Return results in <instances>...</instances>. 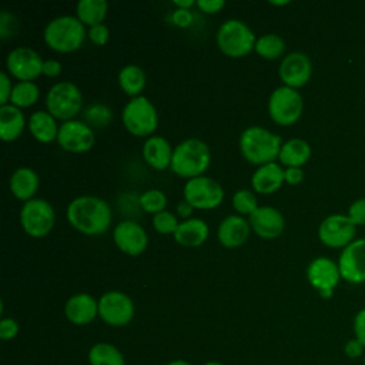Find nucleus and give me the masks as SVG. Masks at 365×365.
Listing matches in <instances>:
<instances>
[{
    "label": "nucleus",
    "mask_w": 365,
    "mask_h": 365,
    "mask_svg": "<svg viewBox=\"0 0 365 365\" xmlns=\"http://www.w3.org/2000/svg\"><path fill=\"white\" fill-rule=\"evenodd\" d=\"M304 180V171L299 167L285 168V182L289 185H297Z\"/></svg>",
    "instance_id": "nucleus-47"
},
{
    "label": "nucleus",
    "mask_w": 365,
    "mask_h": 365,
    "mask_svg": "<svg viewBox=\"0 0 365 365\" xmlns=\"http://www.w3.org/2000/svg\"><path fill=\"white\" fill-rule=\"evenodd\" d=\"M87 36H88V38L91 40L93 44L104 46L108 41L110 30H108V27L104 23H100V24L91 26L88 29V31H87Z\"/></svg>",
    "instance_id": "nucleus-39"
},
{
    "label": "nucleus",
    "mask_w": 365,
    "mask_h": 365,
    "mask_svg": "<svg viewBox=\"0 0 365 365\" xmlns=\"http://www.w3.org/2000/svg\"><path fill=\"white\" fill-rule=\"evenodd\" d=\"M356 225L345 214H331L318 228L321 242L329 248H345L355 240Z\"/></svg>",
    "instance_id": "nucleus-11"
},
{
    "label": "nucleus",
    "mask_w": 365,
    "mask_h": 365,
    "mask_svg": "<svg viewBox=\"0 0 365 365\" xmlns=\"http://www.w3.org/2000/svg\"><path fill=\"white\" fill-rule=\"evenodd\" d=\"M232 207L240 215H251L259 205L251 190H238L232 195Z\"/></svg>",
    "instance_id": "nucleus-36"
},
{
    "label": "nucleus",
    "mask_w": 365,
    "mask_h": 365,
    "mask_svg": "<svg viewBox=\"0 0 365 365\" xmlns=\"http://www.w3.org/2000/svg\"><path fill=\"white\" fill-rule=\"evenodd\" d=\"M171 20L178 27H188L191 24V21H192V13L190 10L177 9V10L173 11Z\"/></svg>",
    "instance_id": "nucleus-46"
},
{
    "label": "nucleus",
    "mask_w": 365,
    "mask_h": 365,
    "mask_svg": "<svg viewBox=\"0 0 365 365\" xmlns=\"http://www.w3.org/2000/svg\"><path fill=\"white\" fill-rule=\"evenodd\" d=\"M40 96V90L34 81H19L13 86L10 104L19 108L31 107Z\"/></svg>",
    "instance_id": "nucleus-33"
},
{
    "label": "nucleus",
    "mask_w": 365,
    "mask_h": 365,
    "mask_svg": "<svg viewBox=\"0 0 365 365\" xmlns=\"http://www.w3.org/2000/svg\"><path fill=\"white\" fill-rule=\"evenodd\" d=\"M211 163V153L205 141L200 138H185L174 147L170 168L182 178L204 175Z\"/></svg>",
    "instance_id": "nucleus-3"
},
{
    "label": "nucleus",
    "mask_w": 365,
    "mask_h": 365,
    "mask_svg": "<svg viewBox=\"0 0 365 365\" xmlns=\"http://www.w3.org/2000/svg\"><path fill=\"white\" fill-rule=\"evenodd\" d=\"M195 6L202 13L214 14V13H218L225 6V1L224 0H197Z\"/></svg>",
    "instance_id": "nucleus-45"
},
{
    "label": "nucleus",
    "mask_w": 365,
    "mask_h": 365,
    "mask_svg": "<svg viewBox=\"0 0 365 365\" xmlns=\"http://www.w3.org/2000/svg\"><path fill=\"white\" fill-rule=\"evenodd\" d=\"M83 96L71 81H58L50 87L46 96V110L61 121L73 120L81 110Z\"/></svg>",
    "instance_id": "nucleus-7"
},
{
    "label": "nucleus",
    "mask_w": 365,
    "mask_h": 365,
    "mask_svg": "<svg viewBox=\"0 0 365 365\" xmlns=\"http://www.w3.org/2000/svg\"><path fill=\"white\" fill-rule=\"evenodd\" d=\"M90 365H125L123 352L113 344L97 342L88 351Z\"/></svg>",
    "instance_id": "nucleus-31"
},
{
    "label": "nucleus",
    "mask_w": 365,
    "mask_h": 365,
    "mask_svg": "<svg viewBox=\"0 0 365 365\" xmlns=\"http://www.w3.org/2000/svg\"><path fill=\"white\" fill-rule=\"evenodd\" d=\"M204 365H222L221 362H217V361H210V362H205Z\"/></svg>",
    "instance_id": "nucleus-53"
},
{
    "label": "nucleus",
    "mask_w": 365,
    "mask_h": 365,
    "mask_svg": "<svg viewBox=\"0 0 365 365\" xmlns=\"http://www.w3.org/2000/svg\"><path fill=\"white\" fill-rule=\"evenodd\" d=\"M113 120L111 108L104 103H93L83 110V121L90 127H106Z\"/></svg>",
    "instance_id": "nucleus-34"
},
{
    "label": "nucleus",
    "mask_w": 365,
    "mask_h": 365,
    "mask_svg": "<svg viewBox=\"0 0 365 365\" xmlns=\"http://www.w3.org/2000/svg\"><path fill=\"white\" fill-rule=\"evenodd\" d=\"M138 204L140 207L150 214H158L161 211L165 210L167 205V195L157 188H151L144 191L140 197H138Z\"/></svg>",
    "instance_id": "nucleus-35"
},
{
    "label": "nucleus",
    "mask_w": 365,
    "mask_h": 365,
    "mask_svg": "<svg viewBox=\"0 0 365 365\" xmlns=\"http://www.w3.org/2000/svg\"><path fill=\"white\" fill-rule=\"evenodd\" d=\"M27 127L31 135L37 141L43 144H48L57 140L60 125L57 124V120L47 110H37L29 117Z\"/></svg>",
    "instance_id": "nucleus-27"
},
{
    "label": "nucleus",
    "mask_w": 365,
    "mask_h": 365,
    "mask_svg": "<svg viewBox=\"0 0 365 365\" xmlns=\"http://www.w3.org/2000/svg\"><path fill=\"white\" fill-rule=\"evenodd\" d=\"M240 151L242 157L255 165L274 163L278 158L282 140L278 134L259 125L247 127L240 135Z\"/></svg>",
    "instance_id": "nucleus-2"
},
{
    "label": "nucleus",
    "mask_w": 365,
    "mask_h": 365,
    "mask_svg": "<svg viewBox=\"0 0 365 365\" xmlns=\"http://www.w3.org/2000/svg\"><path fill=\"white\" fill-rule=\"evenodd\" d=\"M145 73L137 64H127L118 71V84L127 96H131V98L140 96L145 87Z\"/></svg>",
    "instance_id": "nucleus-29"
},
{
    "label": "nucleus",
    "mask_w": 365,
    "mask_h": 365,
    "mask_svg": "<svg viewBox=\"0 0 365 365\" xmlns=\"http://www.w3.org/2000/svg\"><path fill=\"white\" fill-rule=\"evenodd\" d=\"M192 207L187 202V201H181L178 205H177V212H178V215L180 217H182V218H188L191 214H192Z\"/></svg>",
    "instance_id": "nucleus-49"
},
{
    "label": "nucleus",
    "mask_w": 365,
    "mask_h": 365,
    "mask_svg": "<svg viewBox=\"0 0 365 365\" xmlns=\"http://www.w3.org/2000/svg\"><path fill=\"white\" fill-rule=\"evenodd\" d=\"M167 365H191V364H190V362H187V361H184V359H175V361L168 362Z\"/></svg>",
    "instance_id": "nucleus-51"
},
{
    "label": "nucleus",
    "mask_w": 365,
    "mask_h": 365,
    "mask_svg": "<svg viewBox=\"0 0 365 365\" xmlns=\"http://www.w3.org/2000/svg\"><path fill=\"white\" fill-rule=\"evenodd\" d=\"M56 222L53 205L44 198H33L23 204L20 210V224L30 237L40 238L47 235Z\"/></svg>",
    "instance_id": "nucleus-9"
},
{
    "label": "nucleus",
    "mask_w": 365,
    "mask_h": 365,
    "mask_svg": "<svg viewBox=\"0 0 365 365\" xmlns=\"http://www.w3.org/2000/svg\"><path fill=\"white\" fill-rule=\"evenodd\" d=\"M17 29H19L17 19L13 14H10L7 10H3L0 13V37L3 40L13 37Z\"/></svg>",
    "instance_id": "nucleus-38"
},
{
    "label": "nucleus",
    "mask_w": 365,
    "mask_h": 365,
    "mask_svg": "<svg viewBox=\"0 0 365 365\" xmlns=\"http://www.w3.org/2000/svg\"><path fill=\"white\" fill-rule=\"evenodd\" d=\"M44 60L30 47H16L6 57L9 74L20 81H33L43 74Z\"/></svg>",
    "instance_id": "nucleus-14"
},
{
    "label": "nucleus",
    "mask_w": 365,
    "mask_h": 365,
    "mask_svg": "<svg viewBox=\"0 0 365 365\" xmlns=\"http://www.w3.org/2000/svg\"><path fill=\"white\" fill-rule=\"evenodd\" d=\"M66 318L74 325H87L98 315V301L90 294L80 292L71 295L64 305Z\"/></svg>",
    "instance_id": "nucleus-20"
},
{
    "label": "nucleus",
    "mask_w": 365,
    "mask_h": 365,
    "mask_svg": "<svg viewBox=\"0 0 365 365\" xmlns=\"http://www.w3.org/2000/svg\"><path fill=\"white\" fill-rule=\"evenodd\" d=\"M250 221L240 214L227 215L218 225L217 237L225 248H237L242 245L250 235Z\"/></svg>",
    "instance_id": "nucleus-21"
},
{
    "label": "nucleus",
    "mask_w": 365,
    "mask_h": 365,
    "mask_svg": "<svg viewBox=\"0 0 365 365\" xmlns=\"http://www.w3.org/2000/svg\"><path fill=\"white\" fill-rule=\"evenodd\" d=\"M61 73V64L60 61L54 60V58H48L44 60L43 64V74L47 77H57Z\"/></svg>",
    "instance_id": "nucleus-48"
},
{
    "label": "nucleus",
    "mask_w": 365,
    "mask_h": 365,
    "mask_svg": "<svg viewBox=\"0 0 365 365\" xmlns=\"http://www.w3.org/2000/svg\"><path fill=\"white\" fill-rule=\"evenodd\" d=\"M98 317L111 327H124L134 317V304L127 294L108 291L98 299Z\"/></svg>",
    "instance_id": "nucleus-12"
},
{
    "label": "nucleus",
    "mask_w": 365,
    "mask_h": 365,
    "mask_svg": "<svg viewBox=\"0 0 365 365\" xmlns=\"http://www.w3.org/2000/svg\"><path fill=\"white\" fill-rule=\"evenodd\" d=\"M19 334V324L13 318H3L0 321V338L3 341L13 339Z\"/></svg>",
    "instance_id": "nucleus-43"
},
{
    "label": "nucleus",
    "mask_w": 365,
    "mask_h": 365,
    "mask_svg": "<svg viewBox=\"0 0 365 365\" xmlns=\"http://www.w3.org/2000/svg\"><path fill=\"white\" fill-rule=\"evenodd\" d=\"M108 3L106 0H80L76 4V17L86 26L103 23L107 16Z\"/></svg>",
    "instance_id": "nucleus-30"
},
{
    "label": "nucleus",
    "mask_w": 365,
    "mask_h": 365,
    "mask_svg": "<svg viewBox=\"0 0 365 365\" xmlns=\"http://www.w3.org/2000/svg\"><path fill=\"white\" fill-rule=\"evenodd\" d=\"M121 120L130 134L151 137L158 124V114L154 104L147 97L137 96L124 106Z\"/></svg>",
    "instance_id": "nucleus-6"
},
{
    "label": "nucleus",
    "mask_w": 365,
    "mask_h": 365,
    "mask_svg": "<svg viewBox=\"0 0 365 365\" xmlns=\"http://www.w3.org/2000/svg\"><path fill=\"white\" fill-rule=\"evenodd\" d=\"M285 181V170L277 163L259 165L251 175V185L258 194H272Z\"/></svg>",
    "instance_id": "nucleus-23"
},
{
    "label": "nucleus",
    "mask_w": 365,
    "mask_h": 365,
    "mask_svg": "<svg viewBox=\"0 0 365 365\" xmlns=\"http://www.w3.org/2000/svg\"><path fill=\"white\" fill-rule=\"evenodd\" d=\"M312 74V63L311 58L302 51H292L282 57L278 76L284 86L291 88H299L305 86Z\"/></svg>",
    "instance_id": "nucleus-17"
},
{
    "label": "nucleus",
    "mask_w": 365,
    "mask_h": 365,
    "mask_svg": "<svg viewBox=\"0 0 365 365\" xmlns=\"http://www.w3.org/2000/svg\"><path fill=\"white\" fill-rule=\"evenodd\" d=\"M251 230L261 238L274 240L279 237L285 228V220L281 211L271 205L258 207L248 217Z\"/></svg>",
    "instance_id": "nucleus-19"
},
{
    "label": "nucleus",
    "mask_w": 365,
    "mask_h": 365,
    "mask_svg": "<svg viewBox=\"0 0 365 365\" xmlns=\"http://www.w3.org/2000/svg\"><path fill=\"white\" fill-rule=\"evenodd\" d=\"M13 91V86L10 81V77L6 71L0 73V104H9L10 101V96Z\"/></svg>",
    "instance_id": "nucleus-44"
},
{
    "label": "nucleus",
    "mask_w": 365,
    "mask_h": 365,
    "mask_svg": "<svg viewBox=\"0 0 365 365\" xmlns=\"http://www.w3.org/2000/svg\"><path fill=\"white\" fill-rule=\"evenodd\" d=\"M38 175L30 167H19L16 168L9 180V187L11 194L20 201H29L36 198L34 194L38 190Z\"/></svg>",
    "instance_id": "nucleus-24"
},
{
    "label": "nucleus",
    "mask_w": 365,
    "mask_h": 365,
    "mask_svg": "<svg viewBox=\"0 0 365 365\" xmlns=\"http://www.w3.org/2000/svg\"><path fill=\"white\" fill-rule=\"evenodd\" d=\"M344 355L352 361L364 358L365 355V346L356 339V338H351L344 344Z\"/></svg>",
    "instance_id": "nucleus-41"
},
{
    "label": "nucleus",
    "mask_w": 365,
    "mask_h": 365,
    "mask_svg": "<svg viewBox=\"0 0 365 365\" xmlns=\"http://www.w3.org/2000/svg\"><path fill=\"white\" fill-rule=\"evenodd\" d=\"M71 227L86 235H100L111 225V208L100 197L80 195L74 198L66 211Z\"/></svg>",
    "instance_id": "nucleus-1"
},
{
    "label": "nucleus",
    "mask_w": 365,
    "mask_h": 365,
    "mask_svg": "<svg viewBox=\"0 0 365 365\" xmlns=\"http://www.w3.org/2000/svg\"><path fill=\"white\" fill-rule=\"evenodd\" d=\"M178 224L180 222H178L177 217L173 212L167 211V210H164V211H161V212H158V214H155L153 217V227H154V230L157 232H160V234H164V235L174 234L177 227H178Z\"/></svg>",
    "instance_id": "nucleus-37"
},
{
    "label": "nucleus",
    "mask_w": 365,
    "mask_h": 365,
    "mask_svg": "<svg viewBox=\"0 0 365 365\" xmlns=\"http://www.w3.org/2000/svg\"><path fill=\"white\" fill-rule=\"evenodd\" d=\"M309 157H311V145L308 144V141L297 137L282 143L278 154V160L287 168L289 167L301 168L304 164L308 163Z\"/></svg>",
    "instance_id": "nucleus-28"
},
{
    "label": "nucleus",
    "mask_w": 365,
    "mask_h": 365,
    "mask_svg": "<svg viewBox=\"0 0 365 365\" xmlns=\"http://www.w3.org/2000/svg\"><path fill=\"white\" fill-rule=\"evenodd\" d=\"M218 48L228 57H244L255 47V34L250 26L238 19H228L217 30Z\"/></svg>",
    "instance_id": "nucleus-5"
},
{
    "label": "nucleus",
    "mask_w": 365,
    "mask_h": 365,
    "mask_svg": "<svg viewBox=\"0 0 365 365\" xmlns=\"http://www.w3.org/2000/svg\"><path fill=\"white\" fill-rule=\"evenodd\" d=\"M362 365H365V355H364V358H362Z\"/></svg>",
    "instance_id": "nucleus-54"
},
{
    "label": "nucleus",
    "mask_w": 365,
    "mask_h": 365,
    "mask_svg": "<svg viewBox=\"0 0 365 365\" xmlns=\"http://www.w3.org/2000/svg\"><path fill=\"white\" fill-rule=\"evenodd\" d=\"M287 44L285 40L275 33H267L257 38L255 41V53L267 60L279 58L285 53Z\"/></svg>",
    "instance_id": "nucleus-32"
},
{
    "label": "nucleus",
    "mask_w": 365,
    "mask_h": 365,
    "mask_svg": "<svg viewBox=\"0 0 365 365\" xmlns=\"http://www.w3.org/2000/svg\"><path fill=\"white\" fill-rule=\"evenodd\" d=\"M174 148L161 135H151L143 144V158L154 170H165L171 164Z\"/></svg>",
    "instance_id": "nucleus-22"
},
{
    "label": "nucleus",
    "mask_w": 365,
    "mask_h": 365,
    "mask_svg": "<svg viewBox=\"0 0 365 365\" xmlns=\"http://www.w3.org/2000/svg\"><path fill=\"white\" fill-rule=\"evenodd\" d=\"M341 278L349 284L365 282V238L354 240L338 258Z\"/></svg>",
    "instance_id": "nucleus-16"
},
{
    "label": "nucleus",
    "mask_w": 365,
    "mask_h": 365,
    "mask_svg": "<svg viewBox=\"0 0 365 365\" xmlns=\"http://www.w3.org/2000/svg\"><path fill=\"white\" fill-rule=\"evenodd\" d=\"M57 143L68 153H86L94 145V133L84 121L73 118L60 124Z\"/></svg>",
    "instance_id": "nucleus-15"
},
{
    "label": "nucleus",
    "mask_w": 365,
    "mask_h": 365,
    "mask_svg": "<svg viewBox=\"0 0 365 365\" xmlns=\"http://www.w3.org/2000/svg\"><path fill=\"white\" fill-rule=\"evenodd\" d=\"M173 4L177 6V9L190 10V7H192V6L195 4V1H194V0H174Z\"/></svg>",
    "instance_id": "nucleus-50"
},
{
    "label": "nucleus",
    "mask_w": 365,
    "mask_h": 365,
    "mask_svg": "<svg viewBox=\"0 0 365 365\" xmlns=\"http://www.w3.org/2000/svg\"><path fill=\"white\" fill-rule=\"evenodd\" d=\"M26 127V118L21 108L13 104L0 106V138L6 143L17 140Z\"/></svg>",
    "instance_id": "nucleus-26"
},
{
    "label": "nucleus",
    "mask_w": 365,
    "mask_h": 365,
    "mask_svg": "<svg viewBox=\"0 0 365 365\" xmlns=\"http://www.w3.org/2000/svg\"><path fill=\"white\" fill-rule=\"evenodd\" d=\"M354 338H356L365 346V308L359 309L352 321Z\"/></svg>",
    "instance_id": "nucleus-42"
},
{
    "label": "nucleus",
    "mask_w": 365,
    "mask_h": 365,
    "mask_svg": "<svg viewBox=\"0 0 365 365\" xmlns=\"http://www.w3.org/2000/svg\"><path fill=\"white\" fill-rule=\"evenodd\" d=\"M346 215L355 225H365V198L355 200L349 205Z\"/></svg>",
    "instance_id": "nucleus-40"
},
{
    "label": "nucleus",
    "mask_w": 365,
    "mask_h": 365,
    "mask_svg": "<svg viewBox=\"0 0 365 365\" xmlns=\"http://www.w3.org/2000/svg\"><path fill=\"white\" fill-rule=\"evenodd\" d=\"M269 4H272V6H287V4H289V1H288V0H282V1L271 0V1H269Z\"/></svg>",
    "instance_id": "nucleus-52"
},
{
    "label": "nucleus",
    "mask_w": 365,
    "mask_h": 365,
    "mask_svg": "<svg viewBox=\"0 0 365 365\" xmlns=\"http://www.w3.org/2000/svg\"><path fill=\"white\" fill-rule=\"evenodd\" d=\"M114 244L127 255H140L148 245V235L145 230L133 220L120 221L113 231Z\"/></svg>",
    "instance_id": "nucleus-18"
},
{
    "label": "nucleus",
    "mask_w": 365,
    "mask_h": 365,
    "mask_svg": "<svg viewBox=\"0 0 365 365\" xmlns=\"http://www.w3.org/2000/svg\"><path fill=\"white\" fill-rule=\"evenodd\" d=\"M307 278L322 298H331L342 279L338 262L328 257L314 258L307 268Z\"/></svg>",
    "instance_id": "nucleus-13"
},
{
    "label": "nucleus",
    "mask_w": 365,
    "mask_h": 365,
    "mask_svg": "<svg viewBox=\"0 0 365 365\" xmlns=\"http://www.w3.org/2000/svg\"><path fill=\"white\" fill-rule=\"evenodd\" d=\"M267 108L269 118L274 123L279 125H291L301 117L304 100L295 88L279 86L269 94Z\"/></svg>",
    "instance_id": "nucleus-8"
},
{
    "label": "nucleus",
    "mask_w": 365,
    "mask_h": 365,
    "mask_svg": "<svg viewBox=\"0 0 365 365\" xmlns=\"http://www.w3.org/2000/svg\"><path fill=\"white\" fill-rule=\"evenodd\" d=\"M208 224L201 218L182 220L175 232L174 240L184 247H200L208 238Z\"/></svg>",
    "instance_id": "nucleus-25"
},
{
    "label": "nucleus",
    "mask_w": 365,
    "mask_h": 365,
    "mask_svg": "<svg viewBox=\"0 0 365 365\" xmlns=\"http://www.w3.org/2000/svg\"><path fill=\"white\" fill-rule=\"evenodd\" d=\"M86 27L76 17L63 14L50 20L43 31L46 44L58 53H71L81 47L86 38Z\"/></svg>",
    "instance_id": "nucleus-4"
},
{
    "label": "nucleus",
    "mask_w": 365,
    "mask_h": 365,
    "mask_svg": "<svg viewBox=\"0 0 365 365\" xmlns=\"http://www.w3.org/2000/svg\"><path fill=\"white\" fill-rule=\"evenodd\" d=\"M182 194L184 201H187L194 210H212L224 200V190L221 184L207 175L187 180Z\"/></svg>",
    "instance_id": "nucleus-10"
}]
</instances>
